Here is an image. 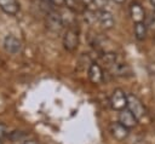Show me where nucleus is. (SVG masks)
Segmentation results:
<instances>
[{
    "mask_svg": "<svg viewBox=\"0 0 155 144\" xmlns=\"http://www.w3.org/2000/svg\"><path fill=\"white\" fill-rule=\"evenodd\" d=\"M64 6H67V8H69L71 12L75 13H81L86 11V7L84 6L81 0H63Z\"/></svg>",
    "mask_w": 155,
    "mask_h": 144,
    "instance_id": "12",
    "label": "nucleus"
},
{
    "mask_svg": "<svg viewBox=\"0 0 155 144\" xmlns=\"http://www.w3.org/2000/svg\"><path fill=\"white\" fill-rule=\"evenodd\" d=\"M150 4H151L154 7H155V0H150Z\"/></svg>",
    "mask_w": 155,
    "mask_h": 144,
    "instance_id": "20",
    "label": "nucleus"
},
{
    "mask_svg": "<svg viewBox=\"0 0 155 144\" xmlns=\"http://www.w3.org/2000/svg\"><path fill=\"white\" fill-rule=\"evenodd\" d=\"M115 2H117V4H122V2H125V1H127V0H114Z\"/></svg>",
    "mask_w": 155,
    "mask_h": 144,
    "instance_id": "19",
    "label": "nucleus"
},
{
    "mask_svg": "<svg viewBox=\"0 0 155 144\" xmlns=\"http://www.w3.org/2000/svg\"><path fill=\"white\" fill-rule=\"evenodd\" d=\"M137 119L133 116V114L127 109H122L120 110V114H119V122L121 125H124L125 127H127L128 129L130 128H133L137 126Z\"/></svg>",
    "mask_w": 155,
    "mask_h": 144,
    "instance_id": "9",
    "label": "nucleus"
},
{
    "mask_svg": "<svg viewBox=\"0 0 155 144\" xmlns=\"http://www.w3.org/2000/svg\"><path fill=\"white\" fill-rule=\"evenodd\" d=\"M88 79L93 83H101L103 81L104 74H103V70H102L99 64L92 63L90 65V68H88Z\"/></svg>",
    "mask_w": 155,
    "mask_h": 144,
    "instance_id": "11",
    "label": "nucleus"
},
{
    "mask_svg": "<svg viewBox=\"0 0 155 144\" xmlns=\"http://www.w3.org/2000/svg\"><path fill=\"white\" fill-rule=\"evenodd\" d=\"M63 46L67 51L74 52L79 46V33L75 28L69 27L63 35Z\"/></svg>",
    "mask_w": 155,
    "mask_h": 144,
    "instance_id": "2",
    "label": "nucleus"
},
{
    "mask_svg": "<svg viewBox=\"0 0 155 144\" xmlns=\"http://www.w3.org/2000/svg\"><path fill=\"white\" fill-rule=\"evenodd\" d=\"M130 16L132 18V21L134 23L137 22H144L145 18V11L143 8V6L139 2H132L130 5Z\"/></svg>",
    "mask_w": 155,
    "mask_h": 144,
    "instance_id": "10",
    "label": "nucleus"
},
{
    "mask_svg": "<svg viewBox=\"0 0 155 144\" xmlns=\"http://www.w3.org/2000/svg\"><path fill=\"white\" fill-rule=\"evenodd\" d=\"M22 47H23L22 41L17 36H15L12 34H8V35L5 36V39H4V48H5V51L7 53L18 54V53H21Z\"/></svg>",
    "mask_w": 155,
    "mask_h": 144,
    "instance_id": "4",
    "label": "nucleus"
},
{
    "mask_svg": "<svg viewBox=\"0 0 155 144\" xmlns=\"http://www.w3.org/2000/svg\"><path fill=\"white\" fill-rule=\"evenodd\" d=\"M126 98H127V102H126V106L127 109L133 114V116L137 119V120H142L145 115H147V111H145V108L143 106L142 102L132 93H127L126 94Z\"/></svg>",
    "mask_w": 155,
    "mask_h": 144,
    "instance_id": "1",
    "label": "nucleus"
},
{
    "mask_svg": "<svg viewBox=\"0 0 155 144\" xmlns=\"http://www.w3.org/2000/svg\"><path fill=\"white\" fill-rule=\"evenodd\" d=\"M7 133H8L7 127H6L4 123H0V139H1V138H4V137H6V136H7Z\"/></svg>",
    "mask_w": 155,
    "mask_h": 144,
    "instance_id": "17",
    "label": "nucleus"
},
{
    "mask_svg": "<svg viewBox=\"0 0 155 144\" xmlns=\"http://www.w3.org/2000/svg\"><path fill=\"white\" fill-rule=\"evenodd\" d=\"M21 143H22V144H39V142H38L36 139H34V138L29 137L28 134H25V137L21 140Z\"/></svg>",
    "mask_w": 155,
    "mask_h": 144,
    "instance_id": "15",
    "label": "nucleus"
},
{
    "mask_svg": "<svg viewBox=\"0 0 155 144\" xmlns=\"http://www.w3.org/2000/svg\"><path fill=\"white\" fill-rule=\"evenodd\" d=\"M51 5H53V6H64V2H63V0H47Z\"/></svg>",
    "mask_w": 155,
    "mask_h": 144,
    "instance_id": "18",
    "label": "nucleus"
},
{
    "mask_svg": "<svg viewBox=\"0 0 155 144\" xmlns=\"http://www.w3.org/2000/svg\"><path fill=\"white\" fill-rule=\"evenodd\" d=\"M147 27H149V28H151L153 30H155V13H153V15L149 17Z\"/></svg>",
    "mask_w": 155,
    "mask_h": 144,
    "instance_id": "16",
    "label": "nucleus"
},
{
    "mask_svg": "<svg viewBox=\"0 0 155 144\" xmlns=\"http://www.w3.org/2000/svg\"><path fill=\"white\" fill-rule=\"evenodd\" d=\"M126 102H127L126 93L120 88L114 90L109 98V103H110L111 108L115 110H119V111L126 108Z\"/></svg>",
    "mask_w": 155,
    "mask_h": 144,
    "instance_id": "6",
    "label": "nucleus"
},
{
    "mask_svg": "<svg viewBox=\"0 0 155 144\" xmlns=\"http://www.w3.org/2000/svg\"><path fill=\"white\" fill-rule=\"evenodd\" d=\"M46 25L47 28L53 31V33H58L62 30L63 25H64V22H63V18L62 16L56 12V11H50L46 16Z\"/></svg>",
    "mask_w": 155,
    "mask_h": 144,
    "instance_id": "5",
    "label": "nucleus"
},
{
    "mask_svg": "<svg viewBox=\"0 0 155 144\" xmlns=\"http://www.w3.org/2000/svg\"><path fill=\"white\" fill-rule=\"evenodd\" d=\"M110 68H111V73L114 75H117V76H124V75H126L127 73L131 71L130 70V67L127 64H125V63H117V62H115L113 65H110Z\"/></svg>",
    "mask_w": 155,
    "mask_h": 144,
    "instance_id": "14",
    "label": "nucleus"
},
{
    "mask_svg": "<svg viewBox=\"0 0 155 144\" xmlns=\"http://www.w3.org/2000/svg\"><path fill=\"white\" fill-rule=\"evenodd\" d=\"M0 144H2V142H1V139H0Z\"/></svg>",
    "mask_w": 155,
    "mask_h": 144,
    "instance_id": "21",
    "label": "nucleus"
},
{
    "mask_svg": "<svg viewBox=\"0 0 155 144\" xmlns=\"http://www.w3.org/2000/svg\"><path fill=\"white\" fill-rule=\"evenodd\" d=\"M93 15H94V21L98 22V24L103 28V29H111L115 21L113 15L107 11V10H93Z\"/></svg>",
    "mask_w": 155,
    "mask_h": 144,
    "instance_id": "3",
    "label": "nucleus"
},
{
    "mask_svg": "<svg viewBox=\"0 0 155 144\" xmlns=\"http://www.w3.org/2000/svg\"><path fill=\"white\" fill-rule=\"evenodd\" d=\"M0 10L8 16H16L21 10V5L18 0H0Z\"/></svg>",
    "mask_w": 155,
    "mask_h": 144,
    "instance_id": "7",
    "label": "nucleus"
},
{
    "mask_svg": "<svg viewBox=\"0 0 155 144\" xmlns=\"http://www.w3.org/2000/svg\"><path fill=\"white\" fill-rule=\"evenodd\" d=\"M133 31H134V36H136L137 40H139V41L144 40L147 38V31H148L147 23H144V22H137V23H134Z\"/></svg>",
    "mask_w": 155,
    "mask_h": 144,
    "instance_id": "13",
    "label": "nucleus"
},
{
    "mask_svg": "<svg viewBox=\"0 0 155 144\" xmlns=\"http://www.w3.org/2000/svg\"><path fill=\"white\" fill-rule=\"evenodd\" d=\"M109 131L111 136L117 140H124L128 136V128L121 125L120 122H111L109 126Z\"/></svg>",
    "mask_w": 155,
    "mask_h": 144,
    "instance_id": "8",
    "label": "nucleus"
}]
</instances>
